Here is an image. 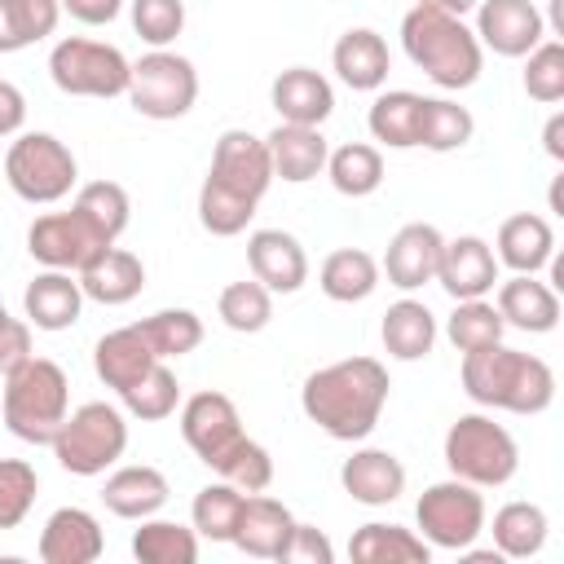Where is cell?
<instances>
[{
	"instance_id": "1",
	"label": "cell",
	"mask_w": 564,
	"mask_h": 564,
	"mask_svg": "<svg viewBox=\"0 0 564 564\" xmlns=\"http://www.w3.org/2000/svg\"><path fill=\"white\" fill-rule=\"evenodd\" d=\"M388 388V366L379 357H344L304 379L300 410L335 441H366L379 427Z\"/></svg>"
},
{
	"instance_id": "2",
	"label": "cell",
	"mask_w": 564,
	"mask_h": 564,
	"mask_svg": "<svg viewBox=\"0 0 564 564\" xmlns=\"http://www.w3.org/2000/svg\"><path fill=\"white\" fill-rule=\"evenodd\" d=\"M463 392L485 410L507 414H542L555 401V370L502 339L476 352H463Z\"/></svg>"
},
{
	"instance_id": "3",
	"label": "cell",
	"mask_w": 564,
	"mask_h": 564,
	"mask_svg": "<svg viewBox=\"0 0 564 564\" xmlns=\"http://www.w3.org/2000/svg\"><path fill=\"white\" fill-rule=\"evenodd\" d=\"M401 48L436 88H471L480 79L485 48L476 31L454 13L414 4L401 18Z\"/></svg>"
},
{
	"instance_id": "4",
	"label": "cell",
	"mask_w": 564,
	"mask_h": 564,
	"mask_svg": "<svg viewBox=\"0 0 564 564\" xmlns=\"http://www.w3.org/2000/svg\"><path fill=\"white\" fill-rule=\"evenodd\" d=\"M70 414V379L48 357H26L4 375V427L26 445H53Z\"/></svg>"
},
{
	"instance_id": "5",
	"label": "cell",
	"mask_w": 564,
	"mask_h": 564,
	"mask_svg": "<svg viewBox=\"0 0 564 564\" xmlns=\"http://www.w3.org/2000/svg\"><path fill=\"white\" fill-rule=\"evenodd\" d=\"M445 467L449 476L476 485V489H498L516 476L520 467V449H516V436L494 423V414H458L445 432Z\"/></svg>"
},
{
	"instance_id": "6",
	"label": "cell",
	"mask_w": 564,
	"mask_h": 564,
	"mask_svg": "<svg viewBox=\"0 0 564 564\" xmlns=\"http://www.w3.org/2000/svg\"><path fill=\"white\" fill-rule=\"evenodd\" d=\"M128 449V419L110 401H84L70 410L53 436V458L70 476H101Z\"/></svg>"
},
{
	"instance_id": "7",
	"label": "cell",
	"mask_w": 564,
	"mask_h": 564,
	"mask_svg": "<svg viewBox=\"0 0 564 564\" xmlns=\"http://www.w3.org/2000/svg\"><path fill=\"white\" fill-rule=\"evenodd\" d=\"M4 181L22 203L48 207L75 189L79 163L66 150V141H57L53 132H22L4 154Z\"/></svg>"
},
{
	"instance_id": "8",
	"label": "cell",
	"mask_w": 564,
	"mask_h": 564,
	"mask_svg": "<svg viewBox=\"0 0 564 564\" xmlns=\"http://www.w3.org/2000/svg\"><path fill=\"white\" fill-rule=\"evenodd\" d=\"M123 97H128L132 110L145 115V119H159V123L181 119V115H189L194 101H198V70H194V62L181 57V53L150 48V53H141V57L132 62V70H128V93H123Z\"/></svg>"
},
{
	"instance_id": "9",
	"label": "cell",
	"mask_w": 564,
	"mask_h": 564,
	"mask_svg": "<svg viewBox=\"0 0 564 564\" xmlns=\"http://www.w3.org/2000/svg\"><path fill=\"white\" fill-rule=\"evenodd\" d=\"M128 70L132 62L115 44L84 40V35H66L48 53V75L70 97H123Z\"/></svg>"
},
{
	"instance_id": "10",
	"label": "cell",
	"mask_w": 564,
	"mask_h": 564,
	"mask_svg": "<svg viewBox=\"0 0 564 564\" xmlns=\"http://www.w3.org/2000/svg\"><path fill=\"white\" fill-rule=\"evenodd\" d=\"M414 520H419V538L427 546L441 551H463L485 533V498L476 485L449 476L423 489V498L414 502Z\"/></svg>"
},
{
	"instance_id": "11",
	"label": "cell",
	"mask_w": 564,
	"mask_h": 564,
	"mask_svg": "<svg viewBox=\"0 0 564 564\" xmlns=\"http://www.w3.org/2000/svg\"><path fill=\"white\" fill-rule=\"evenodd\" d=\"M101 247H110L75 207L70 212H44L31 220L26 229V251L31 260H40L44 269H66V273H79Z\"/></svg>"
},
{
	"instance_id": "12",
	"label": "cell",
	"mask_w": 564,
	"mask_h": 564,
	"mask_svg": "<svg viewBox=\"0 0 564 564\" xmlns=\"http://www.w3.org/2000/svg\"><path fill=\"white\" fill-rule=\"evenodd\" d=\"M207 181H216L220 189H229V194H238L247 203H260L264 189L273 185V163H269L264 137H251L247 128L220 132L216 137V150H212Z\"/></svg>"
},
{
	"instance_id": "13",
	"label": "cell",
	"mask_w": 564,
	"mask_h": 564,
	"mask_svg": "<svg viewBox=\"0 0 564 564\" xmlns=\"http://www.w3.org/2000/svg\"><path fill=\"white\" fill-rule=\"evenodd\" d=\"M476 40L498 57H524L546 40V18L533 0H480L476 4Z\"/></svg>"
},
{
	"instance_id": "14",
	"label": "cell",
	"mask_w": 564,
	"mask_h": 564,
	"mask_svg": "<svg viewBox=\"0 0 564 564\" xmlns=\"http://www.w3.org/2000/svg\"><path fill=\"white\" fill-rule=\"evenodd\" d=\"M181 436L185 445L198 454V463L216 467V458L242 441V419H238V405L225 397V392H194L185 405H181Z\"/></svg>"
},
{
	"instance_id": "15",
	"label": "cell",
	"mask_w": 564,
	"mask_h": 564,
	"mask_svg": "<svg viewBox=\"0 0 564 564\" xmlns=\"http://www.w3.org/2000/svg\"><path fill=\"white\" fill-rule=\"evenodd\" d=\"M436 282L445 286L449 300H480L498 286V256L485 238L463 234L445 238L441 260H436Z\"/></svg>"
},
{
	"instance_id": "16",
	"label": "cell",
	"mask_w": 564,
	"mask_h": 564,
	"mask_svg": "<svg viewBox=\"0 0 564 564\" xmlns=\"http://www.w3.org/2000/svg\"><path fill=\"white\" fill-rule=\"evenodd\" d=\"M441 229L427 225V220H410L392 234L388 251H383V264L379 273H388V282L397 291H419L427 282H436V260H441Z\"/></svg>"
},
{
	"instance_id": "17",
	"label": "cell",
	"mask_w": 564,
	"mask_h": 564,
	"mask_svg": "<svg viewBox=\"0 0 564 564\" xmlns=\"http://www.w3.org/2000/svg\"><path fill=\"white\" fill-rule=\"evenodd\" d=\"M247 264H251V278L273 295H291L308 282V256L300 238L286 229H256L247 238Z\"/></svg>"
},
{
	"instance_id": "18",
	"label": "cell",
	"mask_w": 564,
	"mask_h": 564,
	"mask_svg": "<svg viewBox=\"0 0 564 564\" xmlns=\"http://www.w3.org/2000/svg\"><path fill=\"white\" fill-rule=\"evenodd\" d=\"M106 551L101 524L84 507H57L40 529V560L44 564H93Z\"/></svg>"
},
{
	"instance_id": "19",
	"label": "cell",
	"mask_w": 564,
	"mask_h": 564,
	"mask_svg": "<svg viewBox=\"0 0 564 564\" xmlns=\"http://www.w3.org/2000/svg\"><path fill=\"white\" fill-rule=\"evenodd\" d=\"M269 101L278 110L282 123H308V128H322L335 110V88L322 70L313 66H291L273 79L269 88Z\"/></svg>"
},
{
	"instance_id": "20",
	"label": "cell",
	"mask_w": 564,
	"mask_h": 564,
	"mask_svg": "<svg viewBox=\"0 0 564 564\" xmlns=\"http://www.w3.org/2000/svg\"><path fill=\"white\" fill-rule=\"evenodd\" d=\"M79 291H84V300H97V304H106V308H115V304H128V300H137L141 295V286H145V264H141V256H132L128 247H101L79 273Z\"/></svg>"
},
{
	"instance_id": "21",
	"label": "cell",
	"mask_w": 564,
	"mask_h": 564,
	"mask_svg": "<svg viewBox=\"0 0 564 564\" xmlns=\"http://www.w3.org/2000/svg\"><path fill=\"white\" fill-rule=\"evenodd\" d=\"M339 485L361 507H388L405 494V467H401L397 454L366 445V449H352V458H344Z\"/></svg>"
},
{
	"instance_id": "22",
	"label": "cell",
	"mask_w": 564,
	"mask_h": 564,
	"mask_svg": "<svg viewBox=\"0 0 564 564\" xmlns=\"http://www.w3.org/2000/svg\"><path fill=\"white\" fill-rule=\"evenodd\" d=\"M494 308L502 313L507 326L529 330V335H546L560 326V291L551 282H538L533 273H516V278L498 282Z\"/></svg>"
},
{
	"instance_id": "23",
	"label": "cell",
	"mask_w": 564,
	"mask_h": 564,
	"mask_svg": "<svg viewBox=\"0 0 564 564\" xmlns=\"http://www.w3.org/2000/svg\"><path fill=\"white\" fill-rule=\"evenodd\" d=\"M22 313L35 330H70L84 313L79 278L66 269H44L40 278H31V286L22 295Z\"/></svg>"
},
{
	"instance_id": "24",
	"label": "cell",
	"mask_w": 564,
	"mask_h": 564,
	"mask_svg": "<svg viewBox=\"0 0 564 564\" xmlns=\"http://www.w3.org/2000/svg\"><path fill=\"white\" fill-rule=\"evenodd\" d=\"M295 529V516L286 511V502L269 498L264 489L260 494H247L242 498V511H238V529H234V546L256 555V560H278L286 538Z\"/></svg>"
},
{
	"instance_id": "25",
	"label": "cell",
	"mask_w": 564,
	"mask_h": 564,
	"mask_svg": "<svg viewBox=\"0 0 564 564\" xmlns=\"http://www.w3.org/2000/svg\"><path fill=\"white\" fill-rule=\"evenodd\" d=\"M330 66H335V75H339L352 93H375V88H383V79H388V70H392V57H388V44H383L379 31L352 26V31H344V35L335 40Z\"/></svg>"
},
{
	"instance_id": "26",
	"label": "cell",
	"mask_w": 564,
	"mask_h": 564,
	"mask_svg": "<svg viewBox=\"0 0 564 564\" xmlns=\"http://www.w3.org/2000/svg\"><path fill=\"white\" fill-rule=\"evenodd\" d=\"M264 145H269L273 176L291 181V185H304V181H313L317 172H326L330 145H326L322 128H308V123H278V128L264 137Z\"/></svg>"
},
{
	"instance_id": "27",
	"label": "cell",
	"mask_w": 564,
	"mask_h": 564,
	"mask_svg": "<svg viewBox=\"0 0 564 564\" xmlns=\"http://www.w3.org/2000/svg\"><path fill=\"white\" fill-rule=\"evenodd\" d=\"M494 256L498 264H507L511 273H538L546 269V260L555 256V229L546 216L538 212H516L498 225V238H494Z\"/></svg>"
},
{
	"instance_id": "28",
	"label": "cell",
	"mask_w": 564,
	"mask_h": 564,
	"mask_svg": "<svg viewBox=\"0 0 564 564\" xmlns=\"http://www.w3.org/2000/svg\"><path fill=\"white\" fill-rule=\"evenodd\" d=\"M167 476L159 467H145V463H132V467H119L106 476L101 485V502L110 516L119 520H145L154 516L163 502H167Z\"/></svg>"
},
{
	"instance_id": "29",
	"label": "cell",
	"mask_w": 564,
	"mask_h": 564,
	"mask_svg": "<svg viewBox=\"0 0 564 564\" xmlns=\"http://www.w3.org/2000/svg\"><path fill=\"white\" fill-rule=\"evenodd\" d=\"M154 361H159V357L150 352V344L141 339L137 326H119V330L101 335L97 348H93V370H97V379H101L106 388H115V392L132 388Z\"/></svg>"
},
{
	"instance_id": "30",
	"label": "cell",
	"mask_w": 564,
	"mask_h": 564,
	"mask_svg": "<svg viewBox=\"0 0 564 564\" xmlns=\"http://www.w3.org/2000/svg\"><path fill=\"white\" fill-rule=\"evenodd\" d=\"M379 339H383L388 357L419 361L436 344V317L423 300H397V304H388V313L379 322Z\"/></svg>"
},
{
	"instance_id": "31",
	"label": "cell",
	"mask_w": 564,
	"mask_h": 564,
	"mask_svg": "<svg viewBox=\"0 0 564 564\" xmlns=\"http://www.w3.org/2000/svg\"><path fill=\"white\" fill-rule=\"evenodd\" d=\"M348 555L357 564H427L432 560V546L414 529L370 520V524H361L348 538Z\"/></svg>"
},
{
	"instance_id": "32",
	"label": "cell",
	"mask_w": 564,
	"mask_h": 564,
	"mask_svg": "<svg viewBox=\"0 0 564 564\" xmlns=\"http://www.w3.org/2000/svg\"><path fill=\"white\" fill-rule=\"evenodd\" d=\"M317 286L335 304H357L379 286V260L370 251H361V247H339V251H330L322 260Z\"/></svg>"
},
{
	"instance_id": "33",
	"label": "cell",
	"mask_w": 564,
	"mask_h": 564,
	"mask_svg": "<svg viewBox=\"0 0 564 564\" xmlns=\"http://www.w3.org/2000/svg\"><path fill=\"white\" fill-rule=\"evenodd\" d=\"M546 529H551V520L538 502H507L494 511L489 533H494V551L502 560H529L546 546Z\"/></svg>"
},
{
	"instance_id": "34",
	"label": "cell",
	"mask_w": 564,
	"mask_h": 564,
	"mask_svg": "<svg viewBox=\"0 0 564 564\" xmlns=\"http://www.w3.org/2000/svg\"><path fill=\"white\" fill-rule=\"evenodd\" d=\"M476 132V119L467 106L449 101V97H423L419 101V141L423 150L432 154H449V150H463Z\"/></svg>"
},
{
	"instance_id": "35",
	"label": "cell",
	"mask_w": 564,
	"mask_h": 564,
	"mask_svg": "<svg viewBox=\"0 0 564 564\" xmlns=\"http://www.w3.org/2000/svg\"><path fill=\"white\" fill-rule=\"evenodd\" d=\"M62 0H0V53L31 48L57 31Z\"/></svg>"
},
{
	"instance_id": "36",
	"label": "cell",
	"mask_w": 564,
	"mask_h": 564,
	"mask_svg": "<svg viewBox=\"0 0 564 564\" xmlns=\"http://www.w3.org/2000/svg\"><path fill=\"white\" fill-rule=\"evenodd\" d=\"M419 93H405V88H392V93H379L370 101V115H366V128L379 145L388 150H410L419 141Z\"/></svg>"
},
{
	"instance_id": "37",
	"label": "cell",
	"mask_w": 564,
	"mask_h": 564,
	"mask_svg": "<svg viewBox=\"0 0 564 564\" xmlns=\"http://www.w3.org/2000/svg\"><path fill=\"white\" fill-rule=\"evenodd\" d=\"M326 176L344 198H366L383 185V154L366 141H348L326 154Z\"/></svg>"
},
{
	"instance_id": "38",
	"label": "cell",
	"mask_w": 564,
	"mask_h": 564,
	"mask_svg": "<svg viewBox=\"0 0 564 564\" xmlns=\"http://www.w3.org/2000/svg\"><path fill=\"white\" fill-rule=\"evenodd\" d=\"M132 326L141 330V339L150 344V352L159 361L185 357V352H194L203 344V317L194 308H159V313H150V317L132 322Z\"/></svg>"
},
{
	"instance_id": "39",
	"label": "cell",
	"mask_w": 564,
	"mask_h": 564,
	"mask_svg": "<svg viewBox=\"0 0 564 564\" xmlns=\"http://www.w3.org/2000/svg\"><path fill=\"white\" fill-rule=\"evenodd\" d=\"M132 555L141 564H194L198 560V533L176 524V520L145 516L141 529L132 533Z\"/></svg>"
},
{
	"instance_id": "40",
	"label": "cell",
	"mask_w": 564,
	"mask_h": 564,
	"mask_svg": "<svg viewBox=\"0 0 564 564\" xmlns=\"http://www.w3.org/2000/svg\"><path fill=\"white\" fill-rule=\"evenodd\" d=\"M242 498H247V494H242L238 485H229V480L203 485V489L194 494V507H189L194 533H198V538H212V542H234Z\"/></svg>"
},
{
	"instance_id": "41",
	"label": "cell",
	"mask_w": 564,
	"mask_h": 564,
	"mask_svg": "<svg viewBox=\"0 0 564 564\" xmlns=\"http://www.w3.org/2000/svg\"><path fill=\"white\" fill-rule=\"evenodd\" d=\"M507 330L502 313L494 308V300H454V313L445 317V335L458 352H476V348H489L498 344Z\"/></svg>"
},
{
	"instance_id": "42",
	"label": "cell",
	"mask_w": 564,
	"mask_h": 564,
	"mask_svg": "<svg viewBox=\"0 0 564 564\" xmlns=\"http://www.w3.org/2000/svg\"><path fill=\"white\" fill-rule=\"evenodd\" d=\"M70 207H75L106 242H115V238L128 229V212H132L128 189H123L119 181H88V185H79V194H75Z\"/></svg>"
},
{
	"instance_id": "43",
	"label": "cell",
	"mask_w": 564,
	"mask_h": 564,
	"mask_svg": "<svg viewBox=\"0 0 564 564\" xmlns=\"http://www.w3.org/2000/svg\"><path fill=\"white\" fill-rule=\"evenodd\" d=\"M216 313H220V322H225L229 330L256 335V330H264L269 317H273V291L260 286L256 278L229 282V286L220 291V300H216Z\"/></svg>"
},
{
	"instance_id": "44",
	"label": "cell",
	"mask_w": 564,
	"mask_h": 564,
	"mask_svg": "<svg viewBox=\"0 0 564 564\" xmlns=\"http://www.w3.org/2000/svg\"><path fill=\"white\" fill-rule=\"evenodd\" d=\"M119 401H123V410H128L132 419L159 423V419L176 414L181 383H176V375L167 370V361H154V366L132 383V388H123V392H119Z\"/></svg>"
},
{
	"instance_id": "45",
	"label": "cell",
	"mask_w": 564,
	"mask_h": 564,
	"mask_svg": "<svg viewBox=\"0 0 564 564\" xmlns=\"http://www.w3.org/2000/svg\"><path fill=\"white\" fill-rule=\"evenodd\" d=\"M220 480H229V485H238L242 494H260V489H269L273 485V458H269V449L260 445V441H251V436H242V441H234L220 458H216V467H212Z\"/></svg>"
},
{
	"instance_id": "46",
	"label": "cell",
	"mask_w": 564,
	"mask_h": 564,
	"mask_svg": "<svg viewBox=\"0 0 564 564\" xmlns=\"http://www.w3.org/2000/svg\"><path fill=\"white\" fill-rule=\"evenodd\" d=\"M251 216H256V203L220 189L216 181H203V189H198V220H203L207 234L234 238V234H242L251 225Z\"/></svg>"
},
{
	"instance_id": "47",
	"label": "cell",
	"mask_w": 564,
	"mask_h": 564,
	"mask_svg": "<svg viewBox=\"0 0 564 564\" xmlns=\"http://www.w3.org/2000/svg\"><path fill=\"white\" fill-rule=\"evenodd\" d=\"M40 476L26 458H0V529H18L35 507Z\"/></svg>"
},
{
	"instance_id": "48",
	"label": "cell",
	"mask_w": 564,
	"mask_h": 564,
	"mask_svg": "<svg viewBox=\"0 0 564 564\" xmlns=\"http://www.w3.org/2000/svg\"><path fill=\"white\" fill-rule=\"evenodd\" d=\"M524 93L542 106H555L564 97V44L542 40L533 53H524Z\"/></svg>"
},
{
	"instance_id": "49",
	"label": "cell",
	"mask_w": 564,
	"mask_h": 564,
	"mask_svg": "<svg viewBox=\"0 0 564 564\" xmlns=\"http://www.w3.org/2000/svg\"><path fill=\"white\" fill-rule=\"evenodd\" d=\"M132 31L150 48H167L185 31V4L181 0H132Z\"/></svg>"
},
{
	"instance_id": "50",
	"label": "cell",
	"mask_w": 564,
	"mask_h": 564,
	"mask_svg": "<svg viewBox=\"0 0 564 564\" xmlns=\"http://www.w3.org/2000/svg\"><path fill=\"white\" fill-rule=\"evenodd\" d=\"M278 560H286V564H330L335 560V546H330V538L322 529L295 520V529H291V538H286V546H282Z\"/></svg>"
},
{
	"instance_id": "51",
	"label": "cell",
	"mask_w": 564,
	"mask_h": 564,
	"mask_svg": "<svg viewBox=\"0 0 564 564\" xmlns=\"http://www.w3.org/2000/svg\"><path fill=\"white\" fill-rule=\"evenodd\" d=\"M31 357V322L22 317H0V375H9L13 366H22Z\"/></svg>"
},
{
	"instance_id": "52",
	"label": "cell",
	"mask_w": 564,
	"mask_h": 564,
	"mask_svg": "<svg viewBox=\"0 0 564 564\" xmlns=\"http://www.w3.org/2000/svg\"><path fill=\"white\" fill-rule=\"evenodd\" d=\"M119 9H123V0H62V13H70L84 26H106L119 18Z\"/></svg>"
},
{
	"instance_id": "53",
	"label": "cell",
	"mask_w": 564,
	"mask_h": 564,
	"mask_svg": "<svg viewBox=\"0 0 564 564\" xmlns=\"http://www.w3.org/2000/svg\"><path fill=\"white\" fill-rule=\"evenodd\" d=\"M22 119H26V97H22V88L9 84V79H0V141L13 137V132L22 128Z\"/></svg>"
},
{
	"instance_id": "54",
	"label": "cell",
	"mask_w": 564,
	"mask_h": 564,
	"mask_svg": "<svg viewBox=\"0 0 564 564\" xmlns=\"http://www.w3.org/2000/svg\"><path fill=\"white\" fill-rule=\"evenodd\" d=\"M542 141H546V154H551L555 163H564V115H551V119H546Z\"/></svg>"
},
{
	"instance_id": "55",
	"label": "cell",
	"mask_w": 564,
	"mask_h": 564,
	"mask_svg": "<svg viewBox=\"0 0 564 564\" xmlns=\"http://www.w3.org/2000/svg\"><path fill=\"white\" fill-rule=\"evenodd\" d=\"M414 4H427V9H441V13H454V18H467L480 0H414Z\"/></svg>"
},
{
	"instance_id": "56",
	"label": "cell",
	"mask_w": 564,
	"mask_h": 564,
	"mask_svg": "<svg viewBox=\"0 0 564 564\" xmlns=\"http://www.w3.org/2000/svg\"><path fill=\"white\" fill-rule=\"evenodd\" d=\"M551 31L564 35V0H551Z\"/></svg>"
}]
</instances>
